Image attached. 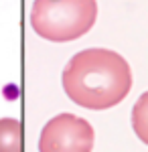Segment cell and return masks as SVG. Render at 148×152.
I'll return each mask as SVG.
<instances>
[{
	"instance_id": "obj_1",
	"label": "cell",
	"mask_w": 148,
	"mask_h": 152,
	"mask_svg": "<svg viewBox=\"0 0 148 152\" xmlns=\"http://www.w3.org/2000/svg\"><path fill=\"white\" fill-rule=\"evenodd\" d=\"M63 89L71 102L87 110H110L132 89V69L112 49H85L63 69Z\"/></svg>"
},
{
	"instance_id": "obj_2",
	"label": "cell",
	"mask_w": 148,
	"mask_h": 152,
	"mask_svg": "<svg viewBox=\"0 0 148 152\" xmlns=\"http://www.w3.org/2000/svg\"><path fill=\"white\" fill-rule=\"evenodd\" d=\"M97 18L95 0H34L31 24L53 43H67L89 33Z\"/></svg>"
},
{
	"instance_id": "obj_3",
	"label": "cell",
	"mask_w": 148,
	"mask_h": 152,
	"mask_svg": "<svg viewBox=\"0 0 148 152\" xmlns=\"http://www.w3.org/2000/svg\"><path fill=\"white\" fill-rule=\"evenodd\" d=\"M95 134L85 118L59 114L41 132L39 152H91Z\"/></svg>"
},
{
	"instance_id": "obj_4",
	"label": "cell",
	"mask_w": 148,
	"mask_h": 152,
	"mask_svg": "<svg viewBox=\"0 0 148 152\" xmlns=\"http://www.w3.org/2000/svg\"><path fill=\"white\" fill-rule=\"evenodd\" d=\"M0 152H24L23 124L14 118H0Z\"/></svg>"
},
{
	"instance_id": "obj_5",
	"label": "cell",
	"mask_w": 148,
	"mask_h": 152,
	"mask_svg": "<svg viewBox=\"0 0 148 152\" xmlns=\"http://www.w3.org/2000/svg\"><path fill=\"white\" fill-rule=\"evenodd\" d=\"M132 128L140 140L148 146V91L138 97V102L132 107Z\"/></svg>"
}]
</instances>
